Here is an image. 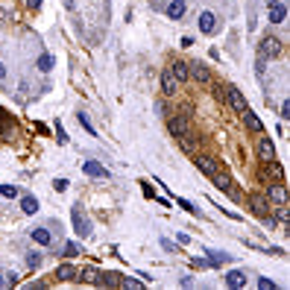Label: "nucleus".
<instances>
[{
    "mask_svg": "<svg viewBox=\"0 0 290 290\" xmlns=\"http://www.w3.org/2000/svg\"><path fill=\"white\" fill-rule=\"evenodd\" d=\"M167 129H170L173 138H179V144L188 150V153H194V129H190V123L185 115H176V118L167 120Z\"/></svg>",
    "mask_w": 290,
    "mask_h": 290,
    "instance_id": "f257e3e1",
    "label": "nucleus"
},
{
    "mask_svg": "<svg viewBox=\"0 0 290 290\" xmlns=\"http://www.w3.org/2000/svg\"><path fill=\"white\" fill-rule=\"evenodd\" d=\"M70 226H73V232H76L79 238H91V220L85 217L82 205H73V208H70Z\"/></svg>",
    "mask_w": 290,
    "mask_h": 290,
    "instance_id": "f03ea898",
    "label": "nucleus"
},
{
    "mask_svg": "<svg viewBox=\"0 0 290 290\" xmlns=\"http://www.w3.org/2000/svg\"><path fill=\"white\" fill-rule=\"evenodd\" d=\"M258 179H261L264 185H270V182H284V170H281L278 161H264V167L258 170Z\"/></svg>",
    "mask_w": 290,
    "mask_h": 290,
    "instance_id": "7ed1b4c3",
    "label": "nucleus"
},
{
    "mask_svg": "<svg viewBox=\"0 0 290 290\" xmlns=\"http://www.w3.org/2000/svg\"><path fill=\"white\" fill-rule=\"evenodd\" d=\"M258 53H261L264 59H278V53H281V38H275V35L261 38V47H258Z\"/></svg>",
    "mask_w": 290,
    "mask_h": 290,
    "instance_id": "20e7f679",
    "label": "nucleus"
},
{
    "mask_svg": "<svg viewBox=\"0 0 290 290\" xmlns=\"http://www.w3.org/2000/svg\"><path fill=\"white\" fill-rule=\"evenodd\" d=\"M267 203L270 205H287V190L281 182H270L267 185Z\"/></svg>",
    "mask_w": 290,
    "mask_h": 290,
    "instance_id": "39448f33",
    "label": "nucleus"
},
{
    "mask_svg": "<svg viewBox=\"0 0 290 290\" xmlns=\"http://www.w3.org/2000/svg\"><path fill=\"white\" fill-rule=\"evenodd\" d=\"M214 185H217V188L223 190V194H229V197H232V200H238L240 197V190H238V185H235V179H232V176H226V173H217V176H214Z\"/></svg>",
    "mask_w": 290,
    "mask_h": 290,
    "instance_id": "423d86ee",
    "label": "nucleus"
},
{
    "mask_svg": "<svg viewBox=\"0 0 290 290\" xmlns=\"http://www.w3.org/2000/svg\"><path fill=\"white\" fill-rule=\"evenodd\" d=\"M226 97H229V106H232V112H238V115H243V112H246V100H243L240 88L229 85V88H226Z\"/></svg>",
    "mask_w": 290,
    "mask_h": 290,
    "instance_id": "0eeeda50",
    "label": "nucleus"
},
{
    "mask_svg": "<svg viewBox=\"0 0 290 290\" xmlns=\"http://www.w3.org/2000/svg\"><path fill=\"white\" fill-rule=\"evenodd\" d=\"M197 167H200L205 176H211V179H214V176L220 173V161H217V158H211V155H200V158H197Z\"/></svg>",
    "mask_w": 290,
    "mask_h": 290,
    "instance_id": "6e6552de",
    "label": "nucleus"
},
{
    "mask_svg": "<svg viewBox=\"0 0 290 290\" xmlns=\"http://www.w3.org/2000/svg\"><path fill=\"white\" fill-rule=\"evenodd\" d=\"M258 158H261V161H275V158H278V155H275V144L267 135L258 141Z\"/></svg>",
    "mask_w": 290,
    "mask_h": 290,
    "instance_id": "1a4fd4ad",
    "label": "nucleus"
},
{
    "mask_svg": "<svg viewBox=\"0 0 290 290\" xmlns=\"http://www.w3.org/2000/svg\"><path fill=\"white\" fill-rule=\"evenodd\" d=\"M176 91H179V82H176V76L170 73V68H164L161 70V94H164V97H173Z\"/></svg>",
    "mask_w": 290,
    "mask_h": 290,
    "instance_id": "9d476101",
    "label": "nucleus"
},
{
    "mask_svg": "<svg viewBox=\"0 0 290 290\" xmlns=\"http://www.w3.org/2000/svg\"><path fill=\"white\" fill-rule=\"evenodd\" d=\"M94 284H100V287H118V284H120V273H118V270H103V273H97Z\"/></svg>",
    "mask_w": 290,
    "mask_h": 290,
    "instance_id": "9b49d317",
    "label": "nucleus"
},
{
    "mask_svg": "<svg viewBox=\"0 0 290 290\" xmlns=\"http://www.w3.org/2000/svg\"><path fill=\"white\" fill-rule=\"evenodd\" d=\"M82 173H85V176H91V179H106V176H109V170L103 167L100 161H94V158L82 161Z\"/></svg>",
    "mask_w": 290,
    "mask_h": 290,
    "instance_id": "f8f14e48",
    "label": "nucleus"
},
{
    "mask_svg": "<svg viewBox=\"0 0 290 290\" xmlns=\"http://www.w3.org/2000/svg\"><path fill=\"white\" fill-rule=\"evenodd\" d=\"M197 24H200V33L211 35V33H214V30H217V15L205 9V12H200V21H197Z\"/></svg>",
    "mask_w": 290,
    "mask_h": 290,
    "instance_id": "ddd939ff",
    "label": "nucleus"
},
{
    "mask_svg": "<svg viewBox=\"0 0 290 290\" xmlns=\"http://www.w3.org/2000/svg\"><path fill=\"white\" fill-rule=\"evenodd\" d=\"M188 76H194L197 82H208V79H211L208 65H203V62H188Z\"/></svg>",
    "mask_w": 290,
    "mask_h": 290,
    "instance_id": "4468645a",
    "label": "nucleus"
},
{
    "mask_svg": "<svg viewBox=\"0 0 290 290\" xmlns=\"http://www.w3.org/2000/svg\"><path fill=\"white\" fill-rule=\"evenodd\" d=\"M164 12H167V18H173V21H182L185 12H188V3H185V0H170V3L164 6Z\"/></svg>",
    "mask_w": 290,
    "mask_h": 290,
    "instance_id": "2eb2a0df",
    "label": "nucleus"
},
{
    "mask_svg": "<svg viewBox=\"0 0 290 290\" xmlns=\"http://www.w3.org/2000/svg\"><path fill=\"white\" fill-rule=\"evenodd\" d=\"M226 287H232V290L246 287V273L243 270H229L226 273Z\"/></svg>",
    "mask_w": 290,
    "mask_h": 290,
    "instance_id": "dca6fc26",
    "label": "nucleus"
},
{
    "mask_svg": "<svg viewBox=\"0 0 290 290\" xmlns=\"http://www.w3.org/2000/svg\"><path fill=\"white\" fill-rule=\"evenodd\" d=\"M205 261H208V267H223L226 261H232V255H226L220 249H205Z\"/></svg>",
    "mask_w": 290,
    "mask_h": 290,
    "instance_id": "f3484780",
    "label": "nucleus"
},
{
    "mask_svg": "<svg viewBox=\"0 0 290 290\" xmlns=\"http://www.w3.org/2000/svg\"><path fill=\"white\" fill-rule=\"evenodd\" d=\"M284 21H287V6L278 0L270 6V24H284Z\"/></svg>",
    "mask_w": 290,
    "mask_h": 290,
    "instance_id": "a211bd4d",
    "label": "nucleus"
},
{
    "mask_svg": "<svg viewBox=\"0 0 290 290\" xmlns=\"http://www.w3.org/2000/svg\"><path fill=\"white\" fill-rule=\"evenodd\" d=\"M0 135H3V138H12V135H15V123H12V118H9V112H6V109H0Z\"/></svg>",
    "mask_w": 290,
    "mask_h": 290,
    "instance_id": "6ab92c4d",
    "label": "nucleus"
},
{
    "mask_svg": "<svg viewBox=\"0 0 290 290\" xmlns=\"http://www.w3.org/2000/svg\"><path fill=\"white\" fill-rule=\"evenodd\" d=\"M249 205H252V211H255L258 217H267L270 214V203H267V197H249Z\"/></svg>",
    "mask_w": 290,
    "mask_h": 290,
    "instance_id": "aec40b11",
    "label": "nucleus"
},
{
    "mask_svg": "<svg viewBox=\"0 0 290 290\" xmlns=\"http://www.w3.org/2000/svg\"><path fill=\"white\" fill-rule=\"evenodd\" d=\"M170 73L176 76V82L182 85V82L188 79V62H179V59H176V62H170Z\"/></svg>",
    "mask_w": 290,
    "mask_h": 290,
    "instance_id": "412c9836",
    "label": "nucleus"
},
{
    "mask_svg": "<svg viewBox=\"0 0 290 290\" xmlns=\"http://www.w3.org/2000/svg\"><path fill=\"white\" fill-rule=\"evenodd\" d=\"M30 238L35 240V243H38V246H50V232H47V229H41V226H35L33 232H30Z\"/></svg>",
    "mask_w": 290,
    "mask_h": 290,
    "instance_id": "4be33fe9",
    "label": "nucleus"
},
{
    "mask_svg": "<svg viewBox=\"0 0 290 290\" xmlns=\"http://www.w3.org/2000/svg\"><path fill=\"white\" fill-rule=\"evenodd\" d=\"M21 211H24V214H38V200H35L33 194H24V197H21Z\"/></svg>",
    "mask_w": 290,
    "mask_h": 290,
    "instance_id": "5701e85b",
    "label": "nucleus"
},
{
    "mask_svg": "<svg viewBox=\"0 0 290 290\" xmlns=\"http://www.w3.org/2000/svg\"><path fill=\"white\" fill-rule=\"evenodd\" d=\"M56 278H59V281H73V278H76V267H73V264H62V267L56 270Z\"/></svg>",
    "mask_w": 290,
    "mask_h": 290,
    "instance_id": "b1692460",
    "label": "nucleus"
},
{
    "mask_svg": "<svg viewBox=\"0 0 290 290\" xmlns=\"http://www.w3.org/2000/svg\"><path fill=\"white\" fill-rule=\"evenodd\" d=\"M243 123H246L252 132H264V123H261V118H258V115H252V112H243Z\"/></svg>",
    "mask_w": 290,
    "mask_h": 290,
    "instance_id": "393cba45",
    "label": "nucleus"
},
{
    "mask_svg": "<svg viewBox=\"0 0 290 290\" xmlns=\"http://www.w3.org/2000/svg\"><path fill=\"white\" fill-rule=\"evenodd\" d=\"M35 68L41 70V73H50V70H53V56H50V53H41V56L35 59Z\"/></svg>",
    "mask_w": 290,
    "mask_h": 290,
    "instance_id": "a878e982",
    "label": "nucleus"
},
{
    "mask_svg": "<svg viewBox=\"0 0 290 290\" xmlns=\"http://www.w3.org/2000/svg\"><path fill=\"white\" fill-rule=\"evenodd\" d=\"M59 255H62V258L79 255V243H76V240H65V243H62V249H59Z\"/></svg>",
    "mask_w": 290,
    "mask_h": 290,
    "instance_id": "bb28decb",
    "label": "nucleus"
},
{
    "mask_svg": "<svg viewBox=\"0 0 290 290\" xmlns=\"http://www.w3.org/2000/svg\"><path fill=\"white\" fill-rule=\"evenodd\" d=\"M76 118H79V123H82V129H85L88 135H97V129H94V123L88 120V115H85V112H76Z\"/></svg>",
    "mask_w": 290,
    "mask_h": 290,
    "instance_id": "cd10ccee",
    "label": "nucleus"
},
{
    "mask_svg": "<svg viewBox=\"0 0 290 290\" xmlns=\"http://www.w3.org/2000/svg\"><path fill=\"white\" fill-rule=\"evenodd\" d=\"M79 275V281H85V284H94V278H97V270L94 267H85L82 273H76Z\"/></svg>",
    "mask_w": 290,
    "mask_h": 290,
    "instance_id": "c85d7f7f",
    "label": "nucleus"
},
{
    "mask_svg": "<svg viewBox=\"0 0 290 290\" xmlns=\"http://www.w3.org/2000/svg\"><path fill=\"white\" fill-rule=\"evenodd\" d=\"M118 287H126V290H138L141 287V281L138 278H129V275H120V284Z\"/></svg>",
    "mask_w": 290,
    "mask_h": 290,
    "instance_id": "c756f323",
    "label": "nucleus"
},
{
    "mask_svg": "<svg viewBox=\"0 0 290 290\" xmlns=\"http://www.w3.org/2000/svg\"><path fill=\"white\" fill-rule=\"evenodd\" d=\"M41 261H44V255H41V252H27V264H30V267H41Z\"/></svg>",
    "mask_w": 290,
    "mask_h": 290,
    "instance_id": "7c9ffc66",
    "label": "nucleus"
},
{
    "mask_svg": "<svg viewBox=\"0 0 290 290\" xmlns=\"http://www.w3.org/2000/svg\"><path fill=\"white\" fill-rule=\"evenodd\" d=\"M0 197H6V200H15V197H18V188H12V185H0Z\"/></svg>",
    "mask_w": 290,
    "mask_h": 290,
    "instance_id": "2f4dec72",
    "label": "nucleus"
},
{
    "mask_svg": "<svg viewBox=\"0 0 290 290\" xmlns=\"http://www.w3.org/2000/svg\"><path fill=\"white\" fill-rule=\"evenodd\" d=\"M56 141H59V144H68V132H65V126H62L59 120H56Z\"/></svg>",
    "mask_w": 290,
    "mask_h": 290,
    "instance_id": "473e14b6",
    "label": "nucleus"
},
{
    "mask_svg": "<svg viewBox=\"0 0 290 290\" xmlns=\"http://www.w3.org/2000/svg\"><path fill=\"white\" fill-rule=\"evenodd\" d=\"M264 70H267V59L258 53V59H255V73H258V76H264Z\"/></svg>",
    "mask_w": 290,
    "mask_h": 290,
    "instance_id": "72a5a7b5",
    "label": "nucleus"
},
{
    "mask_svg": "<svg viewBox=\"0 0 290 290\" xmlns=\"http://www.w3.org/2000/svg\"><path fill=\"white\" fill-rule=\"evenodd\" d=\"M68 188H70L68 179H53V190H59V194H62V190H68Z\"/></svg>",
    "mask_w": 290,
    "mask_h": 290,
    "instance_id": "f704fd0d",
    "label": "nucleus"
},
{
    "mask_svg": "<svg viewBox=\"0 0 290 290\" xmlns=\"http://www.w3.org/2000/svg\"><path fill=\"white\" fill-rule=\"evenodd\" d=\"M287 217H290L287 205H278V220H281V226H287Z\"/></svg>",
    "mask_w": 290,
    "mask_h": 290,
    "instance_id": "c9c22d12",
    "label": "nucleus"
},
{
    "mask_svg": "<svg viewBox=\"0 0 290 290\" xmlns=\"http://www.w3.org/2000/svg\"><path fill=\"white\" fill-rule=\"evenodd\" d=\"M258 287L261 290H275V281H270V278H258Z\"/></svg>",
    "mask_w": 290,
    "mask_h": 290,
    "instance_id": "e433bc0d",
    "label": "nucleus"
},
{
    "mask_svg": "<svg viewBox=\"0 0 290 290\" xmlns=\"http://www.w3.org/2000/svg\"><path fill=\"white\" fill-rule=\"evenodd\" d=\"M158 243H161V249H164V252H176V243H170L167 238H161Z\"/></svg>",
    "mask_w": 290,
    "mask_h": 290,
    "instance_id": "4c0bfd02",
    "label": "nucleus"
},
{
    "mask_svg": "<svg viewBox=\"0 0 290 290\" xmlns=\"http://www.w3.org/2000/svg\"><path fill=\"white\" fill-rule=\"evenodd\" d=\"M179 205H182V208H185V211H190V214H200V211H197V208H194V205H190L188 200H179Z\"/></svg>",
    "mask_w": 290,
    "mask_h": 290,
    "instance_id": "58836bf2",
    "label": "nucleus"
},
{
    "mask_svg": "<svg viewBox=\"0 0 290 290\" xmlns=\"http://www.w3.org/2000/svg\"><path fill=\"white\" fill-rule=\"evenodd\" d=\"M12 284H18V273H6V287H12Z\"/></svg>",
    "mask_w": 290,
    "mask_h": 290,
    "instance_id": "ea45409f",
    "label": "nucleus"
},
{
    "mask_svg": "<svg viewBox=\"0 0 290 290\" xmlns=\"http://www.w3.org/2000/svg\"><path fill=\"white\" fill-rule=\"evenodd\" d=\"M41 3H44V0H27V9H33L35 12V9H41Z\"/></svg>",
    "mask_w": 290,
    "mask_h": 290,
    "instance_id": "a19ab883",
    "label": "nucleus"
},
{
    "mask_svg": "<svg viewBox=\"0 0 290 290\" xmlns=\"http://www.w3.org/2000/svg\"><path fill=\"white\" fill-rule=\"evenodd\" d=\"M278 115H281V118H287V115H290V103L287 100L281 103V112H278Z\"/></svg>",
    "mask_w": 290,
    "mask_h": 290,
    "instance_id": "79ce46f5",
    "label": "nucleus"
},
{
    "mask_svg": "<svg viewBox=\"0 0 290 290\" xmlns=\"http://www.w3.org/2000/svg\"><path fill=\"white\" fill-rule=\"evenodd\" d=\"M185 243H190V235H185V232H179V246H185Z\"/></svg>",
    "mask_w": 290,
    "mask_h": 290,
    "instance_id": "37998d69",
    "label": "nucleus"
},
{
    "mask_svg": "<svg viewBox=\"0 0 290 290\" xmlns=\"http://www.w3.org/2000/svg\"><path fill=\"white\" fill-rule=\"evenodd\" d=\"M179 284H182V287H190V284H194V278H190V275H185V278H179Z\"/></svg>",
    "mask_w": 290,
    "mask_h": 290,
    "instance_id": "c03bdc74",
    "label": "nucleus"
},
{
    "mask_svg": "<svg viewBox=\"0 0 290 290\" xmlns=\"http://www.w3.org/2000/svg\"><path fill=\"white\" fill-rule=\"evenodd\" d=\"M0 79H6V65L0 62Z\"/></svg>",
    "mask_w": 290,
    "mask_h": 290,
    "instance_id": "a18cd8bd",
    "label": "nucleus"
},
{
    "mask_svg": "<svg viewBox=\"0 0 290 290\" xmlns=\"http://www.w3.org/2000/svg\"><path fill=\"white\" fill-rule=\"evenodd\" d=\"M0 287H6V278H3V275H0Z\"/></svg>",
    "mask_w": 290,
    "mask_h": 290,
    "instance_id": "49530a36",
    "label": "nucleus"
},
{
    "mask_svg": "<svg viewBox=\"0 0 290 290\" xmlns=\"http://www.w3.org/2000/svg\"><path fill=\"white\" fill-rule=\"evenodd\" d=\"M273 3H278V0H267V6H273Z\"/></svg>",
    "mask_w": 290,
    "mask_h": 290,
    "instance_id": "de8ad7c7",
    "label": "nucleus"
}]
</instances>
